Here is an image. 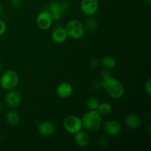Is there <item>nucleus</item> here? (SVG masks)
Wrapping results in <instances>:
<instances>
[{
	"label": "nucleus",
	"instance_id": "9d476101",
	"mask_svg": "<svg viewBox=\"0 0 151 151\" xmlns=\"http://www.w3.org/2000/svg\"><path fill=\"white\" fill-rule=\"evenodd\" d=\"M103 130L105 133L111 137H116L122 131V125L120 122L116 119H111L105 122Z\"/></svg>",
	"mask_w": 151,
	"mask_h": 151
},
{
	"label": "nucleus",
	"instance_id": "39448f33",
	"mask_svg": "<svg viewBox=\"0 0 151 151\" xmlns=\"http://www.w3.org/2000/svg\"><path fill=\"white\" fill-rule=\"evenodd\" d=\"M69 9V3L66 1H53L49 6V13L53 21H58L61 19L62 15Z\"/></svg>",
	"mask_w": 151,
	"mask_h": 151
},
{
	"label": "nucleus",
	"instance_id": "f8f14e48",
	"mask_svg": "<svg viewBox=\"0 0 151 151\" xmlns=\"http://www.w3.org/2000/svg\"><path fill=\"white\" fill-rule=\"evenodd\" d=\"M73 93V87L67 82H62L56 88V94L60 98L66 99L71 97Z\"/></svg>",
	"mask_w": 151,
	"mask_h": 151
},
{
	"label": "nucleus",
	"instance_id": "c85d7f7f",
	"mask_svg": "<svg viewBox=\"0 0 151 151\" xmlns=\"http://www.w3.org/2000/svg\"><path fill=\"white\" fill-rule=\"evenodd\" d=\"M2 67H3V65H2V63H1V62H0V71H1V69H2Z\"/></svg>",
	"mask_w": 151,
	"mask_h": 151
},
{
	"label": "nucleus",
	"instance_id": "b1692460",
	"mask_svg": "<svg viewBox=\"0 0 151 151\" xmlns=\"http://www.w3.org/2000/svg\"><path fill=\"white\" fill-rule=\"evenodd\" d=\"M145 89L146 93L148 95L151 94V85H150V78H149L147 81H146L145 84Z\"/></svg>",
	"mask_w": 151,
	"mask_h": 151
},
{
	"label": "nucleus",
	"instance_id": "dca6fc26",
	"mask_svg": "<svg viewBox=\"0 0 151 151\" xmlns=\"http://www.w3.org/2000/svg\"><path fill=\"white\" fill-rule=\"evenodd\" d=\"M5 119L7 124L12 126H15V125H17L20 122V116L17 111L14 110H10L6 114Z\"/></svg>",
	"mask_w": 151,
	"mask_h": 151
},
{
	"label": "nucleus",
	"instance_id": "393cba45",
	"mask_svg": "<svg viewBox=\"0 0 151 151\" xmlns=\"http://www.w3.org/2000/svg\"><path fill=\"white\" fill-rule=\"evenodd\" d=\"M22 0H10V5L14 8H17V7H20L22 4Z\"/></svg>",
	"mask_w": 151,
	"mask_h": 151
},
{
	"label": "nucleus",
	"instance_id": "4468645a",
	"mask_svg": "<svg viewBox=\"0 0 151 151\" xmlns=\"http://www.w3.org/2000/svg\"><path fill=\"white\" fill-rule=\"evenodd\" d=\"M52 39L56 44H61L63 43L67 38L68 35L66 32L65 28L63 27H56L52 32Z\"/></svg>",
	"mask_w": 151,
	"mask_h": 151
},
{
	"label": "nucleus",
	"instance_id": "f3484780",
	"mask_svg": "<svg viewBox=\"0 0 151 151\" xmlns=\"http://www.w3.org/2000/svg\"><path fill=\"white\" fill-rule=\"evenodd\" d=\"M100 63H101L103 69H107V70H111L116 67V60L112 56L106 55L101 59Z\"/></svg>",
	"mask_w": 151,
	"mask_h": 151
},
{
	"label": "nucleus",
	"instance_id": "412c9836",
	"mask_svg": "<svg viewBox=\"0 0 151 151\" xmlns=\"http://www.w3.org/2000/svg\"><path fill=\"white\" fill-rule=\"evenodd\" d=\"M100 61L99 59L96 58H92L90 59L89 62H88V64H89L90 67L91 68H96L100 65Z\"/></svg>",
	"mask_w": 151,
	"mask_h": 151
},
{
	"label": "nucleus",
	"instance_id": "1a4fd4ad",
	"mask_svg": "<svg viewBox=\"0 0 151 151\" xmlns=\"http://www.w3.org/2000/svg\"><path fill=\"white\" fill-rule=\"evenodd\" d=\"M81 9L83 13L88 16L96 14L99 9L98 0H82L81 2Z\"/></svg>",
	"mask_w": 151,
	"mask_h": 151
},
{
	"label": "nucleus",
	"instance_id": "f257e3e1",
	"mask_svg": "<svg viewBox=\"0 0 151 151\" xmlns=\"http://www.w3.org/2000/svg\"><path fill=\"white\" fill-rule=\"evenodd\" d=\"M102 86L106 90L108 95L114 100L121 98L125 94L123 84L119 80L111 76L102 81Z\"/></svg>",
	"mask_w": 151,
	"mask_h": 151
},
{
	"label": "nucleus",
	"instance_id": "6e6552de",
	"mask_svg": "<svg viewBox=\"0 0 151 151\" xmlns=\"http://www.w3.org/2000/svg\"><path fill=\"white\" fill-rule=\"evenodd\" d=\"M52 19L48 10H41L36 18V24L38 28L42 30H47L52 24Z\"/></svg>",
	"mask_w": 151,
	"mask_h": 151
},
{
	"label": "nucleus",
	"instance_id": "cd10ccee",
	"mask_svg": "<svg viewBox=\"0 0 151 151\" xmlns=\"http://www.w3.org/2000/svg\"><path fill=\"white\" fill-rule=\"evenodd\" d=\"M2 11H3V7L1 4H0V13H2Z\"/></svg>",
	"mask_w": 151,
	"mask_h": 151
},
{
	"label": "nucleus",
	"instance_id": "ddd939ff",
	"mask_svg": "<svg viewBox=\"0 0 151 151\" xmlns=\"http://www.w3.org/2000/svg\"><path fill=\"white\" fill-rule=\"evenodd\" d=\"M125 124L130 129H139L142 125V119L136 114H129L125 116Z\"/></svg>",
	"mask_w": 151,
	"mask_h": 151
},
{
	"label": "nucleus",
	"instance_id": "4be33fe9",
	"mask_svg": "<svg viewBox=\"0 0 151 151\" xmlns=\"http://www.w3.org/2000/svg\"><path fill=\"white\" fill-rule=\"evenodd\" d=\"M6 29H7V25L5 22L2 19H0V36L5 33Z\"/></svg>",
	"mask_w": 151,
	"mask_h": 151
},
{
	"label": "nucleus",
	"instance_id": "aec40b11",
	"mask_svg": "<svg viewBox=\"0 0 151 151\" xmlns=\"http://www.w3.org/2000/svg\"><path fill=\"white\" fill-rule=\"evenodd\" d=\"M86 26L88 30L94 32V31L97 30L98 28V23L94 18L90 16L86 20Z\"/></svg>",
	"mask_w": 151,
	"mask_h": 151
},
{
	"label": "nucleus",
	"instance_id": "9b49d317",
	"mask_svg": "<svg viewBox=\"0 0 151 151\" xmlns=\"http://www.w3.org/2000/svg\"><path fill=\"white\" fill-rule=\"evenodd\" d=\"M55 125L50 121H43L38 125V131L43 137H51L55 132Z\"/></svg>",
	"mask_w": 151,
	"mask_h": 151
},
{
	"label": "nucleus",
	"instance_id": "2eb2a0df",
	"mask_svg": "<svg viewBox=\"0 0 151 151\" xmlns=\"http://www.w3.org/2000/svg\"><path fill=\"white\" fill-rule=\"evenodd\" d=\"M75 142L79 147H85L88 145L90 142V137L85 131H79L75 134Z\"/></svg>",
	"mask_w": 151,
	"mask_h": 151
},
{
	"label": "nucleus",
	"instance_id": "c756f323",
	"mask_svg": "<svg viewBox=\"0 0 151 151\" xmlns=\"http://www.w3.org/2000/svg\"><path fill=\"white\" fill-rule=\"evenodd\" d=\"M1 135H0V142H1Z\"/></svg>",
	"mask_w": 151,
	"mask_h": 151
},
{
	"label": "nucleus",
	"instance_id": "20e7f679",
	"mask_svg": "<svg viewBox=\"0 0 151 151\" xmlns=\"http://www.w3.org/2000/svg\"><path fill=\"white\" fill-rule=\"evenodd\" d=\"M64 28L68 36L73 39H81L85 34V27L78 19H72L69 21Z\"/></svg>",
	"mask_w": 151,
	"mask_h": 151
},
{
	"label": "nucleus",
	"instance_id": "423d86ee",
	"mask_svg": "<svg viewBox=\"0 0 151 151\" xmlns=\"http://www.w3.org/2000/svg\"><path fill=\"white\" fill-rule=\"evenodd\" d=\"M63 127L65 131L72 134H75L82 131L83 123L81 118L76 115H69L63 121Z\"/></svg>",
	"mask_w": 151,
	"mask_h": 151
},
{
	"label": "nucleus",
	"instance_id": "bb28decb",
	"mask_svg": "<svg viewBox=\"0 0 151 151\" xmlns=\"http://www.w3.org/2000/svg\"><path fill=\"white\" fill-rule=\"evenodd\" d=\"M145 3L147 5H150L151 4V0H145Z\"/></svg>",
	"mask_w": 151,
	"mask_h": 151
},
{
	"label": "nucleus",
	"instance_id": "a878e982",
	"mask_svg": "<svg viewBox=\"0 0 151 151\" xmlns=\"http://www.w3.org/2000/svg\"><path fill=\"white\" fill-rule=\"evenodd\" d=\"M3 109H4V104H3L2 102L0 101V112L3 110Z\"/></svg>",
	"mask_w": 151,
	"mask_h": 151
},
{
	"label": "nucleus",
	"instance_id": "f03ea898",
	"mask_svg": "<svg viewBox=\"0 0 151 151\" xmlns=\"http://www.w3.org/2000/svg\"><path fill=\"white\" fill-rule=\"evenodd\" d=\"M102 117L97 111H88L81 118L83 127L90 132H97L102 125Z\"/></svg>",
	"mask_w": 151,
	"mask_h": 151
},
{
	"label": "nucleus",
	"instance_id": "6ab92c4d",
	"mask_svg": "<svg viewBox=\"0 0 151 151\" xmlns=\"http://www.w3.org/2000/svg\"><path fill=\"white\" fill-rule=\"evenodd\" d=\"M100 100L95 97H91L86 100V106L89 110L97 111L100 105Z\"/></svg>",
	"mask_w": 151,
	"mask_h": 151
},
{
	"label": "nucleus",
	"instance_id": "7ed1b4c3",
	"mask_svg": "<svg viewBox=\"0 0 151 151\" xmlns=\"http://www.w3.org/2000/svg\"><path fill=\"white\" fill-rule=\"evenodd\" d=\"M19 82V77L17 72L13 70H7L3 72L0 78V86L6 91L13 90L17 86Z\"/></svg>",
	"mask_w": 151,
	"mask_h": 151
},
{
	"label": "nucleus",
	"instance_id": "0eeeda50",
	"mask_svg": "<svg viewBox=\"0 0 151 151\" xmlns=\"http://www.w3.org/2000/svg\"><path fill=\"white\" fill-rule=\"evenodd\" d=\"M22 94L16 90H10L4 97V104L10 109H16L22 103Z\"/></svg>",
	"mask_w": 151,
	"mask_h": 151
},
{
	"label": "nucleus",
	"instance_id": "a211bd4d",
	"mask_svg": "<svg viewBox=\"0 0 151 151\" xmlns=\"http://www.w3.org/2000/svg\"><path fill=\"white\" fill-rule=\"evenodd\" d=\"M97 111L99 112L100 115L102 116H108L109 114H110L112 111V106L108 102H104V103H100L99 105V107L97 109Z\"/></svg>",
	"mask_w": 151,
	"mask_h": 151
},
{
	"label": "nucleus",
	"instance_id": "5701e85b",
	"mask_svg": "<svg viewBox=\"0 0 151 151\" xmlns=\"http://www.w3.org/2000/svg\"><path fill=\"white\" fill-rule=\"evenodd\" d=\"M110 76H111V74H110V72H109V70L103 69V70L100 72V78H101L102 81H103V80L109 78Z\"/></svg>",
	"mask_w": 151,
	"mask_h": 151
}]
</instances>
